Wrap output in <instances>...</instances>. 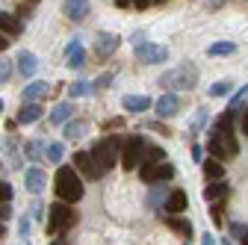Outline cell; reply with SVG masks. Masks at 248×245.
<instances>
[{"label": "cell", "instance_id": "1", "mask_svg": "<svg viewBox=\"0 0 248 245\" xmlns=\"http://www.w3.org/2000/svg\"><path fill=\"white\" fill-rule=\"evenodd\" d=\"M53 189H56V198H59V201L77 204V201L83 198V180H80L77 168L59 166V171H56V177H53Z\"/></svg>", "mask_w": 248, "mask_h": 245}, {"label": "cell", "instance_id": "2", "mask_svg": "<svg viewBox=\"0 0 248 245\" xmlns=\"http://www.w3.org/2000/svg\"><path fill=\"white\" fill-rule=\"evenodd\" d=\"M77 225V210L74 204L68 201H56L47 207V225H45V233L47 236H59V233H65Z\"/></svg>", "mask_w": 248, "mask_h": 245}, {"label": "cell", "instance_id": "3", "mask_svg": "<svg viewBox=\"0 0 248 245\" xmlns=\"http://www.w3.org/2000/svg\"><path fill=\"white\" fill-rule=\"evenodd\" d=\"M121 148H124V139H118V136H107V139H101V142L92 145L89 154L95 157V163H98L101 171L107 174V171L115 168V163L121 160Z\"/></svg>", "mask_w": 248, "mask_h": 245}, {"label": "cell", "instance_id": "4", "mask_svg": "<svg viewBox=\"0 0 248 245\" xmlns=\"http://www.w3.org/2000/svg\"><path fill=\"white\" fill-rule=\"evenodd\" d=\"M207 151H210V157L216 160H231L239 154V142H236V133H228V130H210L207 133Z\"/></svg>", "mask_w": 248, "mask_h": 245}, {"label": "cell", "instance_id": "5", "mask_svg": "<svg viewBox=\"0 0 248 245\" xmlns=\"http://www.w3.org/2000/svg\"><path fill=\"white\" fill-rule=\"evenodd\" d=\"M160 86H163L166 92H186V89H195V86H198V71H195L192 62H183L180 68L166 71V74L160 77Z\"/></svg>", "mask_w": 248, "mask_h": 245}, {"label": "cell", "instance_id": "6", "mask_svg": "<svg viewBox=\"0 0 248 245\" xmlns=\"http://www.w3.org/2000/svg\"><path fill=\"white\" fill-rule=\"evenodd\" d=\"M145 151H148V142L142 136H130V139H124V148H121V166L133 171L145 163Z\"/></svg>", "mask_w": 248, "mask_h": 245}, {"label": "cell", "instance_id": "7", "mask_svg": "<svg viewBox=\"0 0 248 245\" xmlns=\"http://www.w3.org/2000/svg\"><path fill=\"white\" fill-rule=\"evenodd\" d=\"M133 56H136V62H142V65H163L169 59V47L154 45V42H142V45L133 47Z\"/></svg>", "mask_w": 248, "mask_h": 245}, {"label": "cell", "instance_id": "8", "mask_svg": "<svg viewBox=\"0 0 248 245\" xmlns=\"http://www.w3.org/2000/svg\"><path fill=\"white\" fill-rule=\"evenodd\" d=\"M139 177L145 180V183H166V180H171L174 177V166L169 163V160H163V163H142L139 166Z\"/></svg>", "mask_w": 248, "mask_h": 245}, {"label": "cell", "instance_id": "9", "mask_svg": "<svg viewBox=\"0 0 248 245\" xmlns=\"http://www.w3.org/2000/svg\"><path fill=\"white\" fill-rule=\"evenodd\" d=\"M74 166H77V171H80L83 177H89V180H101V177H104L101 166L95 163V157H92L89 151H77V154H74Z\"/></svg>", "mask_w": 248, "mask_h": 245}, {"label": "cell", "instance_id": "10", "mask_svg": "<svg viewBox=\"0 0 248 245\" xmlns=\"http://www.w3.org/2000/svg\"><path fill=\"white\" fill-rule=\"evenodd\" d=\"M118 45H121V39H118L115 33H98V36H95V56L104 62V59H109V56L118 50Z\"/></svg>", "mask_w": 248, "mask_h": 245}, {"label": "cell", "instance_id": "11", "mask_svg": "<svg viewBox=\"0 0 248 245\" xmlns=\"http://www.w3.org/2000/svg\"><path fill=\"white\" fill-rule=\"evenodd\" d=\"M154 109H157L160 118H171L174 112H180V98H177V92H166V95H160V101L154 104Z\"/></svg>", "mask_w": 248, "mask_h": 245}, {"label": "cell", "instance_id": "12", "mask_svg": "<svg viewBox=\"0 0 248 245\" xmlns=\"http://www.w3.org/2000/svg\"><path fill=\"white\" fill-rule=\"evenodd\" d=\"M231 195V186L225 180H210L207 189H204V201L207 204H225V198Z\"/></svg>", "mask_w": 248, "mask_h": 245}, {"label": "cell", "instance_id": "13", "mask_svg": "<svg viewBox=\"0 0 248 245\" xmlns=\"http://www.w3.org/2000/svg\"><path fill=\"white\" fill-rule=\"evenodd\" d=\"M186 207H189V198H186V192H183V189H171L166 207L160 210V216H163V213H166V216H180Z\"/></svg>", "mask_w": 248, "mask_h": 245}, {"label": "cell", "instance_id": "14", "mask_svg": "<svg viewBox=\"0 0 248 245\" xmlns=\"http://www.w3.org/2000/svg\"><path fill=\"white\" fill-rule=\"evenodd\" d=\"M62 12L68 21H86L89 18V0H62Z\"/></svg>", "mask_w": 248, "mask_h": 245}, {"label": "cell", "instance_id": "15", "mask_svg": "<svg viewBox=\"0 0 248 245\" xmlns=\"http://www.w3.org/2000/svg\"><path fill=\"white\" fill-rule=\"evenodd\" d=\"M45 183H47V174L42 171V168H27V174H24V186L33 192V195H42L45 192Z\"/></svg>", "mask_w": 248, "mask_h": 245}, {"label": "cell", "instance_id": "16", "mask_svg": "<svg viewBox=\"0 0 248 245\" xmlns=\"http://www.w3.org/2000/svg\"><path fill=\"white\" fill-rule=\"evenodd\" d=\"M15 68H18L21 77H36V71H39V59L30 53V50H21L18 59H15Z\"/></svg>", "mask_w": 248, "mask_h": 245}, {"label": "cell", "instance_id": "17", "mask_svg": "<svg viewBox=\"0 0 248 245\" xmlns=\"http://www.w3.org/2000/svg\"><path fill=\"white\" fill-rule=\"evenodd\" d=\"M65 62H68V68H83L86 65V47H83V42H71L68 47H65Z\"/></svg>", "mask_w": 248, "mask_h": 245}, {"label": "cell", "instance_id": "18", "mask_svg": "<svg viewBox=\"0 0 248 245\" xmlns=\"http://www.w3.org/2000/svg\"><path fill=\"white\" fill-rule=\"evenodd\" d=\"M71 115H74V107H71L68 101H62V104H56V107L50 109V124H53V127H65L68 121H71Z\"/></svg>", "mask_w": 248, "mask_h": 245}, {"label": "cell", "instance_id": "19", "mask_svg": "<svg viewBox=\"0 0 248 245\" xmlns=\"http://www.w3.org/2000/svg\"><path fill=\"white\" fill-rule=\"evenodd\" d=\"M47 89H50V86H47L45 80H36V83H30V86L21 92V101H24V104H39V98L47 95Z\"/></svg>", "mask_w": 248, "mask_h": 245}, {"label": "cell", "instance_id": "20", "mask_svg": "<svg viewBox=\"0 0 248 245\" xmlns=\"http://www.w3.org/2000/svg\"><path fill=\"white\" fill-rule=\"evenodd\" d=\"M0 30H3L6 36H21V33H24V24H21V18H18V15L0 9Z\"/></svg>", "mask_w": 248, "mask_h": 245}, {"label": "cell", "instance_id": "21", "mask_svg": "<svg viewBox=\"0 0 248 245\" xmlns=\"http://www.w3.org/2000/svg\"><path fill=\"white\" fill-rule=\"evenodd\" d=\"M42 115H45L42 104H24V107L18 109V124H36Z\"/></svg>", "mask_w": 248, "mask_h": 245}, {"label": "cell", "instance_id": "22", "mask_svg": "<svg viewBox=\"0 0 248 245\" xmlns=\"http://www.w3.org/2000/svg\"><path fill=\"white\" fill-rule=\"evenodd\" d=\"M201 171H204L207 183L210 180H225V166H222V160H216V157H207L201 163Z\"/></svg>", "mask_w": 248, "mask_h": 245}, {"label": "cell", "instance_id": "23", "mask_svg": "<svg viewBox=\"0 0 248 245\" xmlns=\"http://www.w3.org/2000/svg\"><path fill=\"white\" fill-rule=\"evenodd\" d=\"M169 195H171L169 186H163V183H154V189H151V195H148V207H151V210H163L166 201H169Z\"/></svg>", "mask_w": 248, "mask_h": 245}, {"label": "cell", "instance_id": "24", "mask_svg": "<svg viewBox=\"0 0 248 245\" xmlns=\"http://www.w3.org/2000/svg\"><path fill=\"white\" fill-rule=\"evenodd\" d=\"M163 219H166V225H169L174 233L186 236V242H189V236L195 233V228H192V222H189V219H180V216H163Z\"/></svg>", "mask_w": 248, "mask_h": 245}, {"label": "cell", "instance_id": "25", "mask_svg": "<svg viewBox=\"0 0 248 245\" xmlns=\"http://www.w3.org/2000/svg\"><path fill=\"white\" fill-rule=\"evenodd\" d=\"M124 109L127 112H145V109H151L154 104H151V98L148 95H124Z\"/></svg>", "mask_w": 248, "mask_h": 245}, {"label": "cell", "instance_id": "26", "mask_svg": "<svg viewBox=\"0 0 248 245\" xmlns=\"http://www.w3.org/2000/svg\"><path fill=\"white\" fill-rule=\"evenodd\" d=\"M86 130H89V121H83V118H74V121H68V124L62 127V136H65V142H74V139H80Z\"/></svg>", "mask_w": 248, "mask_h": 245}, {"label": "cell", "instance_id": "27", "mask_svg": "<svg viewBox=\"0 0 248 245\" xmlns=\"http://www.w3.org/2000/svg\"><path fill=\"white\" fill-rule=\"evenodd\" d=\"M45 151H47V145H45L42 139H30V142L24 145V157L33 160V163H39V160H45Z\"/></svg>", "mask_w": 248, "mask_h": 245}, {"label": "cell", "instance_id": "28", "mask_svg": "<svg viewBox=\"0 0 248 245\" xmlns=\"http://www.w3.org/2000/svg\"><path fill=\"white\" fill-rule=\"evenodd\" d=\"M62 157H65V145H62V142H50V145H47V151H45V160H47V163H53V166H59V163H62Z\"/></svg>", "mask_w": 248, "mask_h": 245}, {"label": "cell", "instance_id": "29", "mask_svg": "<svg viewBox=\"0 0 248 245\" xmlns=\"http://www.w3.org/2000/svg\"><path fill=\"white\" fill-rule=\"evenodd\" d=\"M207 53H210V56H233V53H236V45H233V42H213V45L207 47Z\"/></svg>", "mask_w": 248, "mask_h": 245}, {"label": "cell", "instance_id": "30", "mask_svg": "<svg viewBox=\"0 0 248 245\" xmlns=\"http://www.w3.org/2000/svg\"><path fill=\"white\" fill-rule=\"evenodd\" d=\"M86 95H92V83L77 80V83H71V86H68V98H86Z\"/></svg>", "mask_w": 248, "mask_h": 245}, {"label": "cell", "instance_id": "31", "mask_svg": "<svg viewBox=\"0 0 248 245\" xmlns=\"http://www.w3.org/2000/svg\"><path fill=\"white\" fill-rule=\"evenodd\" d=\"M166 160V151L160 145H151L148 142V151H145V163H163Z\"/></svg>", "mask_w": 248, "mask_h": 245}, {"label": "cell", "instance_id": "32", "mask_svg": "<svg viewBox=\"0 0 248 245\" xmlns=\"http://www.w3.org/2000/svg\"><path fill=\"white\" fill-rule=\"evenodd\" d=\"M228 92H233V83H231V80H222V83H213V86H210V98H225Z\"/></svg>", "mask_w": 248, "mask_h": 245}, {"label": "cell", "instance_id": "33", "mask_svg": "<svg viewBox=\"0 0 248 245\" xmlns=\"http://www.w3.org/2000/svg\"><path fill=\"white\" fill-rule=\"evenodd\" d=\"M245 98H248V86H239V89L233 92V98H231L228 109H236V112H239V109H242V101H245Z\"/></svg>", "mask_w": 248, "mask_h": 245}, {"label": "cell", "instance_id": "34", "mask_svg": "<svg viewBox=\"0 0 248 245\" xmlns=\"http://www.w3.org/2000/svg\"><path fill=\"white\" fill-rule=\"evenodd\" d=\"M12 62H9V59H0V86H6L9 80H12Z\"/></svg>", "mask_w": 248, "mask_h": 245}, {"label": "cell", "instance_id": "35", "mask_svg": "<svg viewBox=\"0 0 248 245\" xmlns=\"http://www.w3.org/2000/svg\"><path fill=\"white\" fill-rule=\"evenodd\" d=\"M109 83H112V71H107L104 77H98L95 83H92V95H95V92H101V89H107Z\"/></svg>", "mask_w": 248, "mask_h": 245}, {"label": "cell", "instance_id": "36", "mask_svg": "<svg viewBox=\"0 0 248 245\" xmlns=\"http://www.w3.org/2000/svg\"><path fill=\"white\" fill-rule=\"evenodd\" d=\"M204 124H207V107H201V109L195 112V121H192V133H198Z\"/></svg>", "mask_w": 248, "mask_h": 245}, {"label": "cell", "instance_id": "37", "mask_svg": "<svg viewBox=\"0 0 248 245\" xmlns=\"http://www.w3.org/2000/svg\"><path fill=\"white\" fill-rule=\"evenodd\" d=\"M12 201V183L0 180V204H9Z\"/></svg>", "mask_w": 248, "mask_h": 245}, {"label": "cell", "instance_id": "38", "mask_svg": "<svg viewBox=\"0 0 248 245\" xmlns=\"http://www.w3.org/2000/svg\"><path fill=\"white\" fill-rule=\"evenodd\" d=\"M222 213H225V207H222V204H210V216H213V222H216V225H222Z\"/></svg>", "mask_w": 248, "mask_h": 245}, {"label": "cell", "instance_id": "39", "mask_svg": "<svg viewBox=\"0 0 248 245\" xmlns=\"http://www.w3.org/2000/svg\"><path fill=\"white\" fill-rule=\"evenodd\" d=\"M30 210H33V219H45V204L42 201H33V207H30Z\"/></svg>", "mask_w": 248, "mask_h": 245}, {"label": "cell", "instance_id": "40", "mask_svg": "<svg viewBox=\"0 0 248 245\" xmlns=\"http://www.w3.org/2000/svg\"><path fill=\"white\" fill-rule=\"evenodd\" d=\"M18 233H21V236L30 233V219H27V216H21V222H18Z\"/></svg>", "mask_w": 248, "mask_h": 245}, {"label": "cell", "instance_id": "41", "mask_svg": "<svg viewBox=\"0 0 248 245\" xmlns=\"http://www.w3.org/2000/svg\"><path fill=\"white\" fill-rule=\"evenodd\" d=\"M151 3H154V0H133V6H130V9H139V12H145Z\"/></svg>", "mask_w": 248, "mask_h": 245}, {"label": "cell", "instance_id": "42", "mask_svg": "<svg viewBox=\"0 0 248 245\" xmlns=\"http://www.w3.org/2000/svg\"><path fill=\"white\" fill-rule=\"evenodd\" d=\"M231 233H236V236H245L248 230H245V225H239V222H233V225H231Z\"/></svg>", "mask_w": 248, "mask_h": 245}, {"label": "cell", "instance_id": "43", "mask_svg": "<svg viewBox=\"0 0 248 245\" xmlns=\"http://www.w3.org/2000/svg\"><path fill=\"white\" fill-rule=\"evenodd\" d=\"M12 216V210H9V204H0V222H6Z\"/></svg>", "mask_w": 248, "mask_h": 245}, {"label": "cell", "instance_id": "44", "mask_svg": "<svg viewBox=\"0 0 248 245\" xmlns=\"http://www.w3.org/2000/svg\"><path fill=\"white\" fill-rule=\"evenodd\" d=\"M239 118H242V121H239V130H242V133L248 136V109H245V112H242Z\"/></svg>", "mask_w": 248, "mask_h": 245}, {"label": "cell", "instance_id": "45", "mask_svg": "<svg viewBox=\"0 0 248 245\" xmlns=\"http://www.w3.org/2000/svg\"><path fill=\"white\" fill-rule=\"evenodd\" d=\"M201 245H219V242H216V236H213V233L207 230V233L201 236Z\"/></svg>", "mask_w": 248, "mask_h": 245}, {"label": "cell", "instance_id": "46", "mask_svg": "<svg viewBox=\"0 0 248 245\" xmlns=\"http://www.w3.org/2000/svg\"><path fill=\"white\" fill-rule=\"evenodd\" d=\"M9 47V36L3 33V30H0V50H6Z\"/></svg>", "mask_w": 248, "mask_h": 245}, {"label": "cell", "instance_id": "47", "mask_svg": "<svg viewBox=\"0 0 248 245\" xmlns=\"http://www.w3.org/2000/svg\"><path fill=\"white\" fill-rule=\"evenodd\" d=\"M115 6H121V9H130V6H133V0H115Z\"/></svg>", "mask_w": 248, "mask_h": 245}, {"label": "cell", "instance_id": "48", "mask_svg": "<svg viewBox=\"0 0 248 245\" xmlns=\"http://www.w3.org/2000/svg\"><path fill=\"white\" fill-rule=\"evenodd\" d=\"M6 236V222H0V239Z\"/></svg>", "mask_w": 248, "mask_h": 245}, {"label": "cell", "instance_id": "49", "mask_svg": "<svg viewBox=\"0 0 248 245\" xmlns=\"http://www.w3.org/2000/svg\"><path fill=\"white\" fill-rule=\"evenodd\" d=\"M50 245H65V242H62V239H53V242H50Z\"/></svg>", "mask_w": 248, "mask_h": 245}, {"label": "cell", "instance_id": "50", "mask_svg": "<svg viewBox=\"0 0 248 245\" xmlns=\"http://www.w3.org/2000/svg\"><path fill=\"white\" fill-rule=\"evenodd\" d=\"M242 245H248V233H245V236H242Z\"/></svg>", "mask_w": 248, "mask_h": 245}, {"label": "cell", "instance_id": "51", "mask_svg": "<svg viewBox=\"0 0 248 245\" xmlns=\"http://www.w3.org/2000/svg\"><path fill=\"white\" fill-rule=\"evenodd\" d=\"M222 245H233V242H231V239H225V242H222Z\"/></svg>", "mask_w": 248, "mask_h": 245}, {"label": "cell", "instance_id": "52", "mask_svg": "<svg viewBox=\"0 0 248 245\" xmlns=\"http://www.w3.org/2000/svg\"><path fill=\"white\" fill-rule=\"evenodd\" d=\"M154 3H166V0H154Z\"/></svg>", "mask_w": 248, "mask_h": 245}, {"label": "cell", "instance_id": "53", "mask_svg": "<svg viewBox=\"0 0 248 245\" xmlns=\"http://www.w3.org/2000/svg\"><path fill=\"white\" fill-rule=\"evenodd\" d=\"M0 112H3V101H0Z\"/></svg>", "mask_w": 248, "mask_h": 245}, {"label": "cell", "instance_id": "54", "mask_svg": "<svg viewBox=\"0 0 248 245\" xmlns=\"http://www.w3.org/2000/svg\"><path fill=\"white\" fill-rule=\"evenodd\" d=\"M30 3H33V0H30Z\"/></svg>", "mask_w": 248, "mask_h": 245}, {"label": "cell", "instance_id": "55", "mask_svg": "<svg viewBox=\"0 0 248 245\" xmlns=\"http://www.w3.org/2000/svg\"><path fill=\"white\" fill-rule=\"evenodd\" d=\"M0 166H3V163H0Z\"/></svg>", "mask_w": 248, "mask_h": 245}, {"label": "cell", "instance_id": "56", "mask_svg": "<svg viewBox=\"0 0 248 245\" xmlns=\"http://www.w3.org/2000/svg\"><path fill=\"white\" fill-rule=\"evenodd\" d=\"M24 245H27V242H24Z\"/></svg>", "mask_w": 248, "mask_h": 245}]
</instances>
